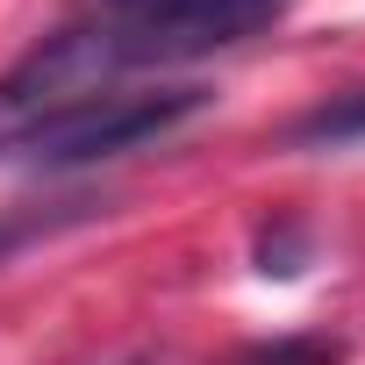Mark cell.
Masks as SVG:
<instances>
[{"mask_svg":"<svg viewBox=\"0 0 365 365\" xmlns=\"http://www.w3.org/2000/svg\"><path fill=\"white\" fill-rule=\"evenodd\" d=\"M86 208H93V201H72L65 215H8V222H0V258H15L22 244H43L51 230H65V222H79Z\"/></svg>","mask_w":365,"mask_h":365,"instance_id":"5b68a950","label":"cell"},{"mask_svg":"<svg viewBox=\"0 0 365 365\" xmlns=\"http://www.w3.org/2000/svg\"><path fill=\"white\" fill-rule=\"evenodd\" d=\"M208 101H215L208 86H150V93L101 86V93L58 101V108H43L36 122H22V136L0 150V158H22V165H36V172L108 165V158H129V150L172 136L179 122H194Z\"/></svg>","mask_w":365,"mask_h":365,"instance_id":"6da1fadb","label":"cell"},{"mask_svg":"<svg viewBox=\"0 0 365 365\" xmlns=\"http://www.w3.org/2000/svg\"><path fill=\"white\" fill-rule=\"evenodd\" d=\"M237 365H344V344L336 336H279V344L237 351Z\"/></svg>","mask_w":365,"mask_h":365,"instance_id":"277c9868","label":"cell"},{"mask_svg":"<svg viewBox=\"0 0 365 365\" xmlns=\"http://www.w3.org/2000/svg\"><path fill=\"white\" fill-rule=\"evenodd\" d=\"M344 143H365V86L336 93V101H322L315 115L294 122V150H344Z\"/></svg>","mask_w":365,"mask_h":365,"instance_id":"3957f363","label":"cell"},{"mask_svg":"<svg viewBox=\"0 0 365 365\" xmlns=\"http://www.w3.org/2000/svg\"><path fill=\"white\" fill-rule=\"evenodd\" d=\"M279 15H287V0H108V15L93 29H101L115 72H143V65L230 51V43L272 29Z\"/></svg>","mask_w":365,"mask_h":365,"instance_id":"7a4b0ae2","label":"cell"},{"mask_svg":"<svg viewBox=\"0 0 365 365\" xmlns=\"http://www.w3.org/2000/svg\"><path fill=\"white\" fill-rule=\"evenodd\" d=\"M301 244H308V237H301L294 222L265 230V237H258V272H279V279H294V272H301Z\"/></svg>","mask_w":365,"mask_h":365,"instance_id":"8992f818","label":"cell"}]
</instances>
